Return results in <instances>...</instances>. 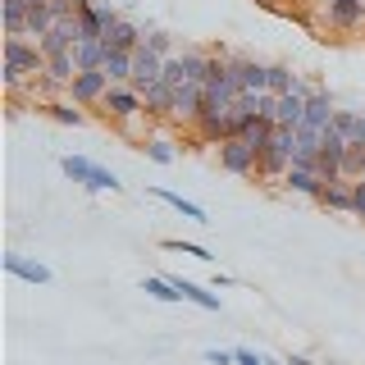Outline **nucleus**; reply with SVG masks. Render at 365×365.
Segmentation results:
<instances>
[{"mask_svg":"<svg viewBox=\"0 0 365 365\" xmlns=\"http://www.w3.org/2000/svg\"><path fill=\"white\" fill-rule=\"evenodd\" d=\"M60 169H64V174L73 178V182H83L87 192H123V182L114 178L106 165H91L87 155H64V160H60Z\"/></svg>","mask_w":365,"mask_h":365,"instance_id":"obj_1","label":"nucleus"},{"mask_svg":"<svg viewBox=\"0 0 365 365\" xmlns=\"http://www.w3.org/2000/svg\"><path fill=\"white\" fill-rule=\"evenodd\" d=\"M146 106H142V91L137 87H110L106 101H101V119L106 123H119V128H128L133 119H142Z\"/></svg>","mask_w":365,"mask_h":365,"instance_id":"obj_2","label":"nucleus"},{"mask_svg":"<svg viewBox=\"0 0 365 365\" xmlns=\"http://www.w3.org/2000/svg\"><path fill=\"white\" fill-rule=\"evenodd\" d=\"M5 64H9V68H19L23 78H32V83H37L51 60L41 55V46H37V41H28V37H5Z\"/></svg>","mask_w":365,"mask_h":365,"instance_id":"obj_3","label":"nucleus"},{"mask_svg":"<svg viewBox=\"0 0 365 365\" xmlns=\"http://www.w3.org/2000/svg\"><path fill=\"white\" fill-rule=\"evenodd\" d=\"M319 19L334 32H365V0H319Z\"/></svg>","mask_w":365,"mask_h":365,"instance_id":"obj_4","label":"nucleus"},{"mask_svg":"<svg viewBox=\"0 0 365 365\" xmlns=\"http://www.w3.org/2000/svg\"><path fill=\"white\" fill-rule=\"evenodd\" d=\"M215 155H220V169H224V174H233V178H256V169H260L256 151H251L242 137L220 142V146H215Z\"/></svg>","mask_w":365,"mask_h":365,"instance_id":"obj_5","label":"nucleus"},{"mask_svg":"<svg viewBox=\"0 0 365 365\" xmlns=\"http://www.w3.org/2000/svg\"><path fill=\"white\" fill-rule=\"evenodd\" d=\"M114 83L101 68H87V73H78L73 83H68V101H73L78 110H101V101H106V91H110Z\"/></svg>","mask_w":365,"mask_h":365,"instance_id":"obj_6","label":"nucleus"},{"mask_svg":"<svg viewBox=\"0 0 365 365\" xmlns=\"http://www.w3.org/2000/svg\"><path fill=\"white\" fill-rule=\"evenodd\" d=\"M0 269L23 279V283H32V288H46V283H51V265L28 260V256H19V251H5V256H0Z\"/></svg>","mask_w":365,"mask_h":365,"instance_id":"obj_7","label":"nucleus"},{"mask_svg":"<svg viewBox=\"0 0 365 365\" xmlns=\"http://www.w3.org/2000/svg\"><path fill=\"white\" fill-rule=\"evenodd\" d=\"M334 96H329V87H315L311 91V101H306V119H302V128H311V133H324V128H334Z\"/></svg>","mask_w":365,"mask_h":365,"instance_id":"obj_8","label":"nucleus"},{"mask_svg":"<svg viewBox=\"0 0 365 365\" xmlns=\"http://www.w3.org/2000/svg\"><path fill=\"white\" fill-rule=\"evenodd\" d=\"M201 110H205V87H201V83L174 87V119H178V123H197Z\"/></svg>","mask_w":365,"mask_h":365,"instance_id":"obj_9","label":"nucleus"},{"mask_svg":"<svg viewBox=\"0 0 365 365\" xmlns=\"http://www.w3.org/2000/svg\"><path fill=\"white\" fill-rule=\"evenodd\" d=\"M160 73H165V60H160L155 51H146V46H137V51H133V83L128 87L146 91L151 83H160Z\"/></svg>","mask_w":365,"mask_h":365,"instance_id":"obj_10","label":"nucleus"},{"mask_svg":"<svg viewBox=\"0 0 365 365\" xmlns=\"http://www.w3.org/2000/svg\"><path fill=\"white\" fill-rule=\"evenodd\" d=\"M142 106H146V119H174V87L151 83L142 91Z\"/></svg>","mask_w":365,"mask_h":365,"instance_id":"obj_11","label":"nucleus"},{"mask_svg":"<svg viewBox=\"0 0 365 365\" xmlns=\"http://www.w3.org/2000/svg\"><path fill=\"white\" fill-rule=\"evenodd\" d=\"M101 73H106L114 87H128V83H133V55H128V51H114V46H106Z\"/></svg>","mask_w":365,"mask_h":365,"instance_id":"obj_12","label":"nucleus"},{"mask_svg":"<svg viewBox=\"0 0 365 365\" xmlns=\"http://www.w3.org/2000/svg\"><path fill=\"white\" fill-rule=\"evenodd\" d=\"M283 187H288L292 197H311V201H319V192H324V178H319L315 169H288Z\"/></svg>","mask_w":365,"mask_h":365,"instance_id":"obj_13","label":"nucleus"},{"mask_svg":"<svg viewBox=\"0 0 365 365\" xmlns=\"http://www.w3.org/2000/svg\"><path fill=\"white\" fill-rule=\"evenodd\" d=\"M142 41H146V32L137 28L133 19H119V23H114V28L106 32V46H114V51H128V55H133Z\"/></svg>","mask_w":365,"mask_h":365,"instance_id":"obj_14","label":"nucleus"},{"mask_svg":"<svg viewBox=\"0 0 365 365\" xmlns=\"http://www.w3.org/2000/svg\"><path fill=\"white\" fill-rule=\"evenodd\" d=\"M306 101H311V96H297V91H288V96H279L274 123H279V128H302V119H306Z\"/></svg>","mask_w":365,"mask_h":365,"instance_id":"obj_15","label":"nucleus"},{"mask_svg":"<svg viewBox=\"0 0 365 365\" xmlns=\"http://www.w3.org/2000/svg\"><path fill=\"white\" fill-rule=\"evenodd\" d=\"M151 197H155V201H165V205H174V210L182 215V220H192V224H210V220H205V210H201V205H197V201H187L182 192H169V187H151Z\"/></svg>","mask_w":365,"mask_h":365,"instance_id":"obj_16","label":"nucleus"},{"mask_svg":"<svg viewBox=\"0 0 365 365\" xmlns=\"http://www.w3.org/2000/svg\"><path fill=\"white\" fill-rule=\"evenodd\" d=\"M178 64H182V83H201L205 87V68H210V51H178Z\"/></svg>","mask_w":365,"mask_h":365,"instance_id":"obj_17","label":"nucleus"},{"mask_svg":"<svg viewBox=\"0 0 365 365\" xmlns=\"http://www.w3.org/2000/svg\"><path fill=\"white\" fill-rule=\"evenodd\" d=\"M319 205H324V210H347V215H351V178L324 182V192H319Z\"/></svg>","mask_w":365,"mask_h":365,"instance_id":"obj_18","label":"nucleus"},{"mask_svg":"<svg viewBox=\"0 0 365 365\" xmlns=\"http://www.w3.org/2000/svg\"><path fill=\"white\" fill-rule=\"evenodd\" d=\"M0 23H5V37H23V23H28V0H0Z\"/></svg>","mask_w":365,"mask_h":365,"instance_id":"obj_19","label":"nucleus"},{"mask_svg":"<svg viewBox=\"0 0 365 365\" xmlns=\"http://www.w3.org/2000/svg\"><path fill=\"white\" fill-rule=\"evenodd\" d=\"M174 283H178V292H182V302H192V306H201V311H220V297H215L210 288H201V283H192V279H178V274H174Z\"/></svg>","mask_w":365,"mask_h":365,"instance_id":"obj_20","label":"nucleus"},{"mask_svg":"<svg viewBox=\"0 0 365 365\" xmlns=\"http://www.w3.org/2000/svg\"><path fill=\"white\" fill-rule=\"evenodd\" d=\"M37 110H41V114H51L55 123H68V128H78V123H87V110H78V106H73L68 96H64V101H51V106H37Z\"/></svg>","mask_w":365,"mask_h":365,"instance_id":"obj_21","label":"nucleus"},{"mask_svg":"<svg viewBox=\"0 0 365 365\" xmlns=\"http://www.w3.org/2000/svg\"><path fill=\"white\" fill-rule=\"evenodd\" d=\"M142 292L155 297V302H182L178 283H174V279H160V274H146V279H142Z\"/></svg>","mask_w":365,"mask_h":365,"instance_id":"obj_22","label":"nucleus"},{"mask_svg":"<svg viewBox=\"0 0 365 365\" xmlns=\"http://www.w3.org/2000/svg\"><path fill=\"white\" fill-rule=\"evenodd\" d=\"M297 78H302V73H292L288 64H269V91H274V96H288V91L297 87Z\"/></svg>","mask_w":365,"mask_h":365,"instance_id":"obj_23","label":"nucleus"},{"mask_svg":"<svg viewBox=\"0 0 365 365\" xmlns=\"http://www.w3.org/2000/svg\"><path fill=\"white\" fill-rule=\"evenodd\" d=\"M142 151H146V160H155V165H174V146H169L165 137H146Z\"/></svg>","mask_w":365,"mask_h":365,"instance_id":"obj_24","label":"nucleus"},{"mask_svg":"<svg viewBox=\"0 0 365 365\" xmlns=\"http://www.w3.org/2000/svg\"><path fill=\"white\" fill-rule=\"evenodd\" d=\"M142 46H146V51H155L160 60H174V55H178V51H174V37H169V32H146V41H142Z\"/></svg>","mask_w":365,"mask_h":365,"instance_id":"obj_25","label":"nucleus"},{"mask_svg":"<svg viewBox=\"0 0 365 365\" xmlns=\"http://www.w3.org/2000/svg\"><path fill=\"white\" fill-rule=\"evenodd\" d=\"M165 251H178V256H197V260H215L210 251L205 247H197V242H178V237H165V242H160Z\"/></svg>","mask_w":365,"mask_h":365,"instance_id":"obj_26","label":"nucleus"},{"mask_svg":"<svg viewBox=\"0 0 365 365\" xmlns=\"http://www.w3.org/2000/svg\"><path fill=\"white\" fill-rule=\"evenodd\" d=\"M351 128H356V110H338L334 114V133H342L351 142Z\"/></svg>","mask_w":365,"mask_h":365,"instance_id":"obj_27","label":"nucleus"},{"mask_svg":"<svg viewBox=\"0 0 365 365\" xmlns=\"http://www.w3.org/2000/svg\"><path fill=\"white\" fill-rule=\"evenodd\" d=\"M91 5H96V14H101V23H106V32H110V28H114V23H119V19H123V14H119V9H114V5H110V0H91Z\"/></svg>","mask_w":365,"mask_h":365,"instance_id":"obj_28","label":"nucleus"},{"mask_svg":"<svg viewBox=\"0 0 365 365\" xmlns=\"http://www.w3.org/2000/svg\"><path fill=\"white\" fill-rule=\"evenodd\" d=\"M351 215L365 224V182H351Z\"/></svg>","mask_w":365,"mask_h":365,"instance_id":"obj_29","label":"nucleus"},{"mask_svg":"<svg viewBox=\"0 0 365 365\" xmlns=\"http://www.w3.org/2000/svg\"><path fill=\"white\" fill-rule=\"evenodd\" d=\"M205 365H237V351H224V347H210V351H205Z\"/></svg>","mask_w":365,"mask_h":365,"instance_id":"obj_30","label":"nucleus"},{"mask_svg":"<svg viewBox=\"0 0 365 365\" xmlns=\"http://www.w3.org/2000/svg\"><path fill=\"white\" fill-rule=\"evenodd\" d=\"M351 146H365V114H356V128H351Z\"/></svg>","mask_w":365,"mask_h":365,"instance_id":"obj_31","label":"nucleus"},{"mask_svg":"<svg viewBox=\"0 0 365 365\" xmlns=\"http://www.w3.org/2000/svg\"><path fill=\"white\" fill-rule=\"evenodd\" d=\"M237 365H265V361H260L256 351H242V347H237Z\"/></svg>","mask_w":365,"mask_h":365,"instance_id":"obj_32","label":"nucleus"}]
</instances>
